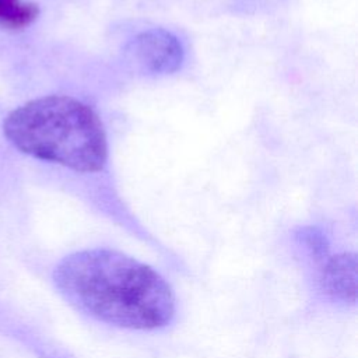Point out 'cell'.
<instances>
[{
  "instance_id": "obj_1",
  "label": "cell",
  "mask_w": 358,
  "mask_h": 358,
  "mask_svg": "<svg viewBox=\"0 0 358 358\" xmlns=\"http://www.w3.org/2000/svg\"><path fill=\"white\" fill-rule=\"evenodd\" d=\"M53 280L74 308L109 324L155 330L175 315V296L164 277L116 250L73 253L57 264Z\"/></svg>"
},
{
  "instance_id": "obj_2",
  "label": "cell",
  "mask_w": 358,
  "mask_h": 358,
  "mask_svg": "<svg viewBox=\"0 0 358 358\" xmlns=\"http://www.w3.org/2000/svg\"><path fill=\"white\" fill-rule=\"evenodd\" d=\"M3 134L18 151L77 172H96L108 157L98 115L67 95H46L17 106L4 117Z\"/></svg>"
},
{
  "instance_id": "obj_3",
  "label": "cell",
  "mask_w": 358,
  "mask_h": 358,
  "mask_svg": "<svg viewBox=\"0 0 358 358\" xmlns=\"http://www.w3.org/2000/svg\"><path fill=\"white\" fill-rule=\"evenodd\" d=\"M129 60L141 71L161 74L175 71L183 59L180 42L168 31L151 29L136 36L127 48Z\"/></svg>"
},
{
  "instance_id": "obj_4",
  "label": "cell",
  "mask_w": 358,
  "mask_h": 358,
  "mask_svg": "<svg viewBox=\"0 0 358 358\" xmlns=\"http://www.w3.org/2000/svg\"><path fill=\"white\" fill-rule=\"evenodd\" d=\"M358 284V260L355 253L331 257L322 273V288L334 301L355 303Z\"/></svg>"
},
{
  "instance_id": "obj_5",
  "label": "cell",
  "mask_w": 358,
  "mask_h": 358,
  "mask_svg": "<svg viewBox=\"0 0 358 358\" xmlns=\"http://www.w3.org/2000/svg\"><path fill=\"white\" fill-rule=\"evenodd\" d=\"M39 15V6L25 0H0V28L21 31L35 22Z\"/></svg>"
},
{
  "instance_id": "obj_6",
  "label": "cell",
  "mask_w": 358,
  "mask_h": 358,
  "mask_svg": "<svg viewBox=\"0 0 358 358\" xmlns=\"http://www.w3.org/2000/svg\"><path fill=\"white\" fill-rule=\"evenodd\" d=\"M301 239L316 259H322L327 255L329 245L326 238L320 232L315 229H306L301 234Z\"/></svg>"
}]
</instances>
